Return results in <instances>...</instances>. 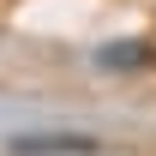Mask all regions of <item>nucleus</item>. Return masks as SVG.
Instances as JSON below:
<instances>
[{"label": "nucleus", "instance_id": "f257e3e1", "mask_svg": "<svg viewBox=\"0 0 156 156\" xmlns=\"http://www.w3.org/2000/svg\"><path fill=\"white\" fill-rule=\"evenodd\" d=\"M6 156H102L96 132H18L6 138Z\"/></svg>", "mask_w": 156, "mask_h": 156}, {"label": "nucleus", "instance_id": "f03ea898", "mask_svg": "<svg viewBox=\"0 0 156 156\" xmlns=\"http://www.w3.org/2000/svg\"><path fill=\"white\" fill-rule=\"evenodd\" d=\"M90 66L96 72H150L156 66V42L150 36H114V42H102L96 54H90Z\"/></svg>", "mask_w": 156, "mask_h": 156}]
</instances>
